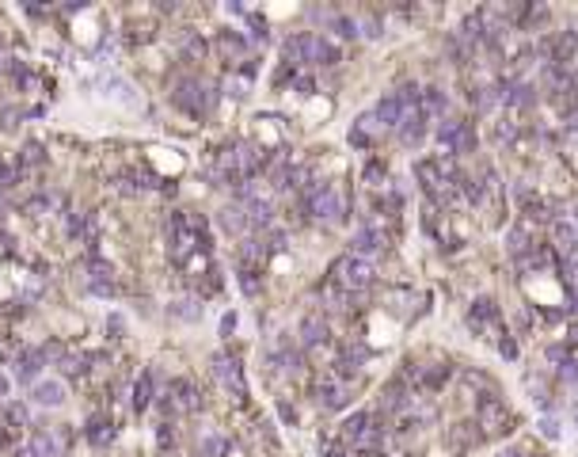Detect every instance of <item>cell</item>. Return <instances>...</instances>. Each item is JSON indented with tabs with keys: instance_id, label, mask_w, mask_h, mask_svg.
Here are the masks:
<instances>
[{
	"instance_id": "obj_1",
	"label": "cell",
	"mask_w": 578,
	"mask_h": 457,
	"mask_svg": "<svg viewBox=\"0 0 578 457\" xmlns=\"http://www.w3.org/2000/svg\"><path fill=\"white\" fill-rule=\"evenodd\" d=\"M328 282H335L342 294H350V297H358V294H366L373 282H377V267L369 263V259H358V256H339L331 263V278Z\"/></svg>"
},
{
	"instance_id": "obj_2",
	"label": "cell",
	"mask_w": 578,
	"mask_h": 457,
	"mask_svg": "<svg viewBox=\"0 0 578 457\" xmlns=\"http://www.w3.org/2000/svg\"><path fill=\"white\" fill-rule=\"evenodd\" d=\"M304 206H309V213L320 218V221H342L347 218V199H342L331 183H312V187H304Z\"/></svg>"
},
{
	"instance_id": "obj_3",
	"label": "cell",
	"mask_w": 578,
	"mask_h": 457,
	"mask_svg": "<svg viewBox=\"0 0 578 457\" xmlns=\"http://www.w3.org/2000/svg\"><path fill=\"white\" fill-rule=\"evenodd\" d=\"M172 99H175V107H179V111H186V115H206L210 104H213V88H210V84H202V80H194V77H186V80L175 84Z\"/></svg>"
},
{
	"instance_id": "obj_4",
	"label": "cell",
	"mask_w": 578,
	"mask_h": 457,
	"mask_svg": "<svg viewBox=\"0 0 578 457\" xmlns=\"http://www.w3.org/2000/svg\"><path fill=\"white\" fill-rule=\"evenodd\" d=\"M480 427H483V434H495V438L514 431V415L506 412V404L495 393H483V400H480Z\"/></svg>"
},
{
	"instance_id": "obj_5",
	"label": "cell",
	"mask_w": 578,
	"mask_h": 457,
	"mask_svg": "<svg viewBox=\"0 0 578 457\" xmlns=\"http://www.w3.org/2000/svg\"><path fill=\"white\" fill-rule=\"evenodd\" d=\"M437 142L449 149V153H475V126L456 123V118H442V123H437Z\"/></svg>"
},
{
	"instance_id": "obj_6",
	"label": "cell",
	"mask_w": 578,
	"mask_h": 457,
	"mask_svg": "<svg viewBox=\"0 0 578 457\" xmlns=\"http://www.w3.org/2000/svg\"><path fill=\"white\" fill-rule=\"evenodd\" d=\"M468 328L475 335H491V328L499 332V339L506 332H502V313H499V305H495V297H480V301H472V309H468Z\"/></svg>"
},
{
	"instance_id": "obj_7",
	"label": "cell",
	"mask_w": 578,
	"mask_h": 457,
	"mask_svg": "<svg viewBox=\"0 0 578 457\" xmlns=\"http://www.w3.org/2000/svg\"><path fill=\"white\" fill-rule=\"evenodd\" d=\"M31 457H65L69 453V431L65 427H50V431H39L31 438Z\"/></svg>"
},
{
	"instance_id": "obj_8",
	"label": "cell",
	"mask_w": 578,
	"mask_h": 457,
	"mask_svg": "<svg viewBox=\"0 0 578 457\" xmlns=\"http://www.w3.org/2000/svg\"><path fill=\"white\" fill-rule=\"evenodd\" d=\"M213 374H217V381L229 389L236 400H244V393H248V385H244V370H240V362L232 358V354H217L213 358Z\"/></svg>"
},
{
	"instance_id": "obj_9",
	"label": "cell",
	"mask_w": 578,
	"mask_h": 457,
	"mask_svg": "<svg viewBox=\"0 0 578 457\" xmlns=\"http://www.w3.org/2000/svg\"><path fill=\"white\" fill-rule=\"evenodd\" d=\"M514 202L521 206V213H525L529 221H548V225L555 221L552 206H548V202L540 199V194H537L533 187H525V183H518V187H514Z\"/></svg>"
},
{
	"instance_id": "obj_10",
	"label": "cell",
	"mask_w": 578,
	"mask_h": 457,
	"mask_svg": "<svg viewBox=\"0 0 578 457\" xmlns=\"http://www.w3.org/2000/svg\"><path fill=\"white\" fill-rule=\"evenodd\" d=\"M15 381L20 385H39V374H42V351H23L15 358Z\"/></svg>"
},
{
	"instance_id": "obj_11",
	"label": "cell",
	"mask_w": 578,
	"mask_h": 457,
	"mask_svg": "<svg viewBox=\"0 0 578 457\" xmlns=\"http://www.w3.org/2000/svg\"><path fill=\"white\" fill-rule=\"evenodd\" d=\"M316 393H320V404L323 408H347V400H350L347 381H339V377H323Z\"/></svg>"
},
{
	"instance_id": "obj_12",
	"label": "cell",
	"mask_w": 578,
	"mask_h": 457,
	"mask_svg": "<svg viewBox=\"0 0 578 457\" xmlns=\"http://www.w3.org/2000/svg\"><path fill=\"white\" fill-rule=\"evenodd\" d=\"M552 244H555V256H574L578 251V229L567 225V221H552Z\"/></svg>"
},
{
	"instance_id": "obj_13",
	"label": "cell",
	"mask_w": 578,
	"mask_h": 457,
	"mask_svg": "<svg viewBox=\"0 0 578 457\" xmlns=\"http://www.w3.org/2000/svg\"><path fill=\"white\" fill-rule=\"evenodd\" d=\"M301 343H304V347H320V343H328V320H323L320 313H309L301 320Z\"/></svg>"
},
{
	"instance_id": "obj_14",
	"label": "cell",
	"mask_w": 578,
	"mask_h": 457,
	"mask_svg": "<svg viewBox=\"0 0 578 457\" xmlns=\"http://www.w3.org/2000/svg\"><path fill=\"white\" fill-rule=\"evenodd\" d=\"M373 115H377V123L385 126V130H396V126H399V118H404V104H399L396 92H388V96L377 104V111H373Z\"/></svg>"
},
{
	"instance_id": "obj_15",
	"label": "cell",
	"mask_w": 578,
	"mask_h": 457,
	"mask_svg": "<svg viewBox=\"0 0 578 457\" xmlns=\"http://www.w3.org/2000/svg\"><path fill=\"white\" fill-rule=\"evenodd\" d=\"M533 248H537V244H533V237H529L525 225H514V229L506 232V251L518 259V263H521L525 256H533Z\"/></svg>"
},
{
	"instance_id": "obj_16",
	"label": "cell",
	"mask_w": 578,
	"mask_h": 457,
	"mask_svg": "<svg viewBox=\"0 0 578 457\" xmlns=\"http://www.w3.org/2000/svg\"><path fill=\"white\" fill-rule=\"evenodd\" d=\"M418 111H423L426 123L442 118V115H445V96H442V88H423V92H418Z\"/></svg>"
},
{
	"instance_id": "obj_17",
	"label": "cell",
	"mask_w": 578,
	"mask_h": 457,
	"mask_svg": "<svg viewBox=\"0 0 578 457\" xmlns=\"http://www.w3.org/2000/svg\"><path fill=\"white\" fill-rule=\"evenodd\" d=\"M31 393H34V400H39V404H46V408L65 404V385H61V381H39Z\"/></svg>"
},
{
	"instance_id": "obj_18",
	"label": "cell",
	"mask_w": 578,
	"mask_h": 457,
	"mask_svg": "<svg viewBox=\"0 0 578 457\" xmlns=\"http://www.w3.org/2000/svg\"><path fill=\"white\" fill-rule=\"evenodd\" d=\"M217 50L225 54L229 61H240V58H244V50H248V46H244V39H240V35L225 31V35H221V39H217Z\"/></svg>"
},
{
	"instance_id": "obj_19",
	"label": "cell",
	"mask_w": 578,
	"mask_h": 457,
	"mask_svg": "<svg viewBox=\"0 0 578 457\" xmlns=\"http://www.w3.org/2000/svg\"><path fill=\"white\" fill-rule=\"evenodd\" d=\"M221 225H225L229 232H244L251 221H248L244 206H229V210H221Z\"/></svg>"
},
{
	"instance_id": "obj_20",
	"label": "cell",
	"mask_w": 578,
	"mask_h": 457,
	"mask_svg": "<svg viewBox=\"0 0 578 457\" xmlns=\"http://www.w3.org/2000/svg\"><path fill=\"white\" fill-rule=\"evenodd\" d=\"M312 61H316V65H335V61H339V46L316 35V50H312Z\"/></svg>"
},
{
	"instance_id": "obj_21",
	"label": "cell",
	"mask_w": 578,
	"mask_h": 457,
	"mask_svg": "<svg viewBox=\"0 0 578 457\" xmlns=\"http://www.w3.org/2000/svg\"><path fill=\"white\" fill-rule=\"evenodd\" d=\"M361 175H366V183H369V187H388V168L380 164V161H369Z\"/></svg>"
},
{
	"instance_id": "obj_22",
	"label": "cell",
	"mask_w": 578,
	"mask_h": 457,
	"mask_svg": "<svg viewBox=\"0 0 578 457\" xmlns=\"http://www.w3.org/2000/svg\"><path fill=\"white\" fill-rule=\"evenodd\" d=\"M225 450H229V442L221 434H206V438H202V446H198L202 457H225Z\"/></svg>"
},
{
	"instance_id": "obj_23",
	"label": "cell",
	"mask_w": 578,
	"mask_h": 457,
	"mask_svg": "<svg viewBox=\"0 0 578 457\" xmlns=\"http://www.w3.org/2000/svg\"><path fill=\"white\" fill-rule=\"evenodd\" d=\"M134 404H137V408H148V404H153V374H141V381L134 385Z\"/></svg>"
},
{
	"instance_id": "obj_24",
	"label": "cell",
	"mask_w": 578,
	"mask_h": 457,
	"mask_svg": "<svg viewBox=\"0 0 578 457\" xmlns=\"http://www.w3.org/2000/svg\"><path fill=\"white\" fill-rule=\"evenodd\" d=\"M548 362H552L555 370H567L574 362V354H571V347L567 343H555V347H548Z\"/></svg>"
},
{
	"instance_id": "obj_25",
	"label": "cell",
	"mask_w": 578,
	"mask_h": 457,
	"mask_svg": "<svg viewBox=\"0 0 578 457\" xmlns=\"http://www.w3.org/2000/svg\"><path fill=\"white\" fill-rule=\"evenodd\" d=\"M88 438H91V442H96V446H107L110 438H115V427H110V423H103V419H96V423L88 427Z\"/></svg>"
},
{
	"instance_id": "obj_26",
	"label": "cell",
	"mask_w": 578,
	"mask_h": 457,
	"mask_svg": "<svg viewBox=\"0 0 578 457\" xmlns=\"http://www.w3.org/2000/svg\"><path fill=\"white\" fill-rule=\"evenodd\" d=\"M240 290L244 294H259V267H240Z\"/></svg>"
},
{
	"instance_id": "obj_27",
	"label": "cell",
	"mask_w": 578,
	"mask_h": 457,
	"mask_svg": "<svg viewBox=\"0 0 578 457\" xmlns=\"http://www.w3.org/2000/svg\"><path fill=\"white\" fill-rule=\"evenodd\" d=\"M331 27H335V35H339V39H354V35H361V31H358V23H354L350 15H335Z\"/></svg>"
},
{
	"instance_id": "obj_28",
	"label": "cell",
	"mask_w": 578,
	"mask_h": 457,
	"mask_svg": "<svg viewBox=\"0 0 578 457\" xmlns=\"http://www.w3.org/2000/svg\"><path fill=\"white\" fill-rule=\"evenodd\" d=\"M39 164H46V153H42L39 142H31L23 149V168H39Z\"/></svg>"
},
{
	"instance_id": "obj_29",
	"label": "cell",
	"mask_w": 578,
	"mask_h": 457,
	"mask_svg": "<svg viewBox=\"0 0 578 457\" xmlns=\"http://www.w3.org/2000/svg\"><path fill=\"white\" fill-rule=\"evenodd\" d=\"M499 351L506 354V358H518V343H514V335H502V339H499Z\"/></svg>"
},
{
	"instance_id": "obj_30",
	"label": "cell",
	"mask_w": 578,
	"mask_h": 457,
	"mask_svg": "<svg viewBox=\"0 0 578 457\" xmlns=\"http://www.w3.org/2000/svg\"><path fill=\"white\" fill-rule=\"evenodd\" d=\"M179 316H186V320H194V316H198L202 309H198V301H179V309H175Z\"/></svg>"
},
{
	"instance_id": "obj_31",
	"label": "cell",
	"mask_w": 578,
	"mask_h": 457,
	"mask_svg": "<svg viewBox=\"0 0 578 457\" xmlns=\"http://www.w3.org/2000/svg\"><path fill=\"white\" fill-rule=\"evenodd\" d=\"M361 35H369V39H377V35H380V20H377V15H369V20L361 23Z\"/></svg>"
},
{
	"instance_id": "obj_32",
	"label": "cell",
	"mask_w": 578,
	"mask_h": 457,
	"mask_svg": "<svg viewBox=\"0 0 578 457\" xmlns=\"http://www.w3.org/2000/svg\"><path fill=\"white\" fill-rule=\"evenodd\" d=\"M540 431H544L548 438H559V419L552 415V419H544V423H540Z\"/></svg>"
},
{
	"instance_id": "obj_33",
	"label": "cell",
	"mask_w": 578,
	"mask_h": 457,
	"mask_svg": "<svg viewBox=\"0 0 578 457\" xmlns=\"http://www.w3.org/2000/svg\"><path fill=\"white\" fill-rule=\"evenodd\" d=\"M293 88H297V92H312V77H304V73H297V77H293Z\"/></svg>"
},
{
	"instance_id": "obj_34",
	"label": "cell",
	"mask_w": 578,
	"mask_h": 457,
	"mask_svg": "<svg viewBox=\"0 0 578 457\" xmlns=\"http://www.w3.org/2000/svg\"><path fill=\"white\" fill-rule=\"evenodd\" d=\"M8 393H12V381H8V374H0V400H4Z\"/></svg>"
},
{
	"instance_id": "obj_35",
	"label": "cell",
	"mask_w": 578,
	"mask_h": 457,
	"mask_svg": "<svg viewBox=\"0 0 578 457\" xmlns=\"http://www.w3.org/2000/svg\"><path fill=\"white\" fill-rule=\"evenodd\" d=\"M232 328H236V316H225V320H221V332H225V335H229Z\"/></svg>"
},
{
	"instance_id": "obj_36",
	"label": "cell",
	"mask_w": 578,
	"mask_h": 457,
	"mask_svg": "<svg viewBox=\"0 0 578 457\" xmlns=\"http://www.w3.org/2000/svg\"><path fill=\"white\" fill-rule=\"evenodd\" d=\"M502 457H533V453H525V450H506Z\"/></svg>"
},
{
	"instance_id": "obj_37",
	"label": "cell",
	"mask_w": 578,
	"mask_h": 457,
	"mask_svg": "<svg viewBox=\"0 0 578 457\" xmlns=\"http://www.w3.org/2000/svg\"><path fill=\"white\" fill-rule=\"evenodd\" d=\"M4 446H8V434H4V431H0V450H4Z\"/></svg>"
},
{
	"instance_id": "obj_38",
	"label": "cell",
	"mask_w": 578,
	"mask_h": 457,
	"mask_svg": "<svg viewBox=\"0 0 578 457\" xmlns=\"http://www.w3.org/2000/svg\"><path fill=\"white\" fill-rule=\"evenodd\" d=\"M574 423H578V408H574Z\"/></svg>"
},
{
	"instance_id": "obj_39",
	"label": "cell",
	"mask_w": 578,
	"mask_h": 457,
	"mask_svg": "<svg viewBox=\"0 0 578 457\" xmlns=\"http://www.w3.org/2000/svg\"><path fill=\"white\" fill-rule=\"evenodd\" d=\"M574 218H578V213H574Z\"/></svg>"
}]
</instances>
